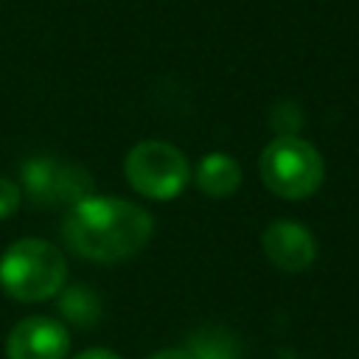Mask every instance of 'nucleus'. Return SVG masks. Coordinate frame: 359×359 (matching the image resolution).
I'll return each instance as SVG.
<instances>
[{
  "mask_svg": "<svg viewBox=\"0 0 359 359\" xmlns=\"http://www.w3.org/2000/svg\"><path fill=\"white\" fill-rule=\"evenodd\" d=\"M20 188L22 196L42 210L50 208H73L76 202H81L84 196L95 194L93 188V174L79 165V163H67L62 157L53 154H36L28 157L20 168Z\"/></svg>",
  "mask_w": 359,
  "mask_h": 359,
  "instance_id": "obj_5",
  "label": "nucleus"
},
{
  "mask_svg": "<svg viewBox=\"0 0 359 359\" xmlns=\"http://www.w3.org/2000/svg\"><path fill=\"white\" fill-rule=\"evenodd\" d=\"M194 359H238V342L224 328H202L194 331L185 342Z\"/></svg>",
  "mask_w": 359,
  "mask_h": 359,
  "instance_id": "obj_10",
  "label": "nucleus"
},
{
  "mask_svg": "<svg viewBox=\"0 0 359 359\" xmlns=\"http://www.w3.org/2000/svg\"><path fill=\"white\" fill-rule=\"evenodd\" d=\"M70 331L48 314L22 317L6 337V359H67Z\"/></svg>",
  "mask_w": 359,
  "mask_h": 359,
  "instance_id": "obj_6",
  "label": "nucleus"
},
{
  "mask_svg": "<svg viewBox=\"0 0 359 359\" xmlns=\"http://www.w3.org/2000/svg\"><path fill=\"white\" fill-rule=\"evenodd\" d=\"M73 359H123V356H118V353L109 351V348H87V351L76 353Z\"/></svg>",
  "mask_w": 359,
  "mask_h": 359,
  "instance_id": "obj_12",
  "label": "nucleus"
},
{
  "mask_svg": "<svg viewBox=\"0 0 359 359\" xmlns=\"http://www.w3.org/2000/svg\"><path fill=\"white\" fill-rule=\"evenodd\" d=\"M194 182L205 196L227 199L241 185V165L224 151H210L196 163Z\"/></svg>",
  "mask_w": 359,
  "mask_h": 359,
  "instance_id": "obj_8",
  "label": "nucleus"
},
{
  "mask_svg": "<svg viewBox=\"0 0 359 359\" xmlns=\"http://www.w3.org/2000/svg\"><path fill=\"white\" fill-rule=\"evenodd\" d=\"M126 182L151 202H168L191 182L188 157L165 140H140L123 157Z\"/></svg>",
  "mask_w": 359,
  "mask_h": 359,
  "instance_id": "obj_4",
  "label": "nucleus"
},
{
  "mask_svg": "<svg viewBox=\"0 0 359 359\" xmlns=\"http://www.w3.org/2000/svg\"><path fill=\"white\" fill-rule=\"evenodd\" d=\"M20 205H22V188L14 180L0 174V219H8L11 213H17Z\"/></svg>",
  "mask_w": 359,
  "mask_h": 359,
  "instance_id": "obj_11",
  "label": "nucleus"
},
{
  "mask_svg": "<svg viewBox=\"0 0 359 359\" xmlns=\"http://www.w3.org/2000/svg\"><path fill=\"white\" fill-rule=\"evenodd\" d=\"M149 359H194L188 348H163V351H154Z\"/></svg>",
  "mask_w": 359,
  "mask_h": 359,
  "instance_id": "obj_13",
  "label": "nucleus"
},
{
  "mask_svg": "<svg viewBox=\"0 0 359 359\" xmlns=\"http://www.w3.org/2000/svg\"><path fill=\"white\" fill-rule=\"evenodd\" d=\"M154 233L151 213L123 196L90 194L62 219V241L79 258L118 264L137 255Z\"/></svg>",
  "mask_w": 359,
  "mask_h": 359,
  "instance_id": "obj_1",
  "label": "nucleus"
},
{
  "mask_svg": "<svg viewBox=\"0 0 359 359\" xmlns=\"http://www.w3.org/2000/svg\"><path fill=\"white\" fill-rule=\"evenodd\" d=\"M67 283L65 252L45 238H20L0 258V286L11 300L42 303Z\"/></svg>",
  "mask_w": 359,
  "mask_h": 359,
  "instance_id": "obj_2",
  "label": "nucleus"
},
{
  "mask_svg": "<svg viewBox=\"0 0 359 359\" xmlns=\"http://www.w3.org/2000/svg\"><path fill=\"white\" fill-rule=\"evenodd\" d=\"M56 311L70 325L93 328L101 320V300H98L95 289H90L87 283H73L56 294Z\"/></svg>",
  "mask_w": 359,
  "mask_h": 359,
  "instance_id": "obj_9",
  "label": "nucleus"
},
{
  "mask_svg": "<svg viewBox=\"0 0 359 359\" xmlns=\"http://www.w3.org/2000/svg\"><path fill=\"white\" fill-rule=\"evenodd\" d=\"M261 182L280 199L297 202L320 191L325 180L323 154L297 135H278L258 157Z\"/></svg>",
  "mask_w": 359,
  "mask_h": 359,
  "instance_id": "obj_3",
  "label": "nucleus"
},
{
  "mask_svg": "<svg viewBox=\"0 0 359 359\" xmlns=\"http://www.w3.org/2000/svg\"><path fill=\"white\" fill-rule=\"evenodd\" d=\"M261 247L266 258L280 272H306L317 258L314 233L294 219H275L261 233Z\"/></svg>",
  "mask_w": 359,
  "mask_h": 359,
  "instance_id": "obj_7",
  "label": "nucleus"
}]
</instances>
